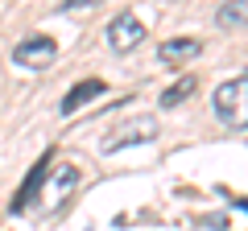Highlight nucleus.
<instances>
[{
  "instance_id": "0eeeda50",
  "label": "nucleus",
  "mask_w": 248,
  "mask_h": 231,
  "mask_svg": "<svg viewBox=\"0 0 248 231\" xmlns=\"http://www.w3.org/2000/svg\"><path fill=\"white\" fill-rule=\"evenodd\" d=\"M219 29H244L248 25V0H228L219 13H215Z\"/></svg>"
},
{
  "instance_id": "f257e3e1",
  "label": "nucleus",
  "mask_w": 248,
  "mask_h": 231,
  "mask_svg": "<svg viewBox=\"0 0 248 231\" xmlns=\"http://www.w3.org/2000/svg\"><path fill=\"white\" fill-rule=\"evenodd\" d=\"M211 103H215V116L228 128H248V74H240L232 83H219Z\"/></svg>"
},
{
  "instance_id": "9d476101",
  "label": "nucleus",
  "mask_w": 248,
  "mask_h": 231,
  "mask_svg": "<svg viewBox=\"0 0 248 231\" xmlns=\"http://www.w3.org/2000/svg\"><path fill=\"white\" fill-rule=\"evenodd\" d=\"M95 0H62L58 4V13H79V9H91Z\"/></svg>"
},
{
  "instance_id": "20e7f679",
  "label": "nucleus",
  "mask_w": 248,
  "mask_h": 231,
  "mask_svg": "<svg viewBox=\"0 0 248 231\" xmlns=\"http://www.w3.org/2000/svg\"><path fill=\"white\" fill-rule=\"evenodd\" d=\"M141 37H145V25L133 13H120V17L108 25V45H112L116 54H128L133 45H141Z\"/></svg>"
},
{
  "instance_id": "1a4fd4ad",
  "label": "nucleus",
  "mask_w": 248,
  "mask_h": 231,
  "mask_svg": "<svg viewBox=\"0 0 248 231\" xmlns=\"http://www.w3.org/2000/svg\"><path fill=\"white\" fill-rule=\"evenodd\" d=\"M195 87H199V79H195V74H182V79H178L174 87H166V91H161V107H178V103H182V99L190 95Z\"/></svg>"
},
{
  "instance_id": "f03ea898",
  "label": "nucleus",
  "mask_w": 248,
  "mask_h": 231,
  "mask_svg": "<svg viewBox=\"0 0 248 231\" xmlns=\"http://www.w3.org/2000/svg\"><path fill=\"white\" fill-rule=\"evenodd\" d=\"M54 58H58V42L46 33H33L13 45V62L25 66V71H46V66H54Z\"/></svg>"
},
{
  "instance_id": "423d86ee",
  "label": "nucleus",
  "mask_w": 248,
  "mask_h": 231,
  "mask_svg": "<svg viewBox=\"0 0 248 231\" xmlns=\"http://www.w3.org/2000/svg\"><path fill=\"white\" fill-rule=\"evenodd\" d=\"M104 91H108V83H104V79H83V83H75V87L66 91V99L58 103V112H62V116H71V112H79L87 99L104 95Z\"/></svg>"
},
{
  "instance_id": "39448f33",
  "label": "nucleus",
  "mask_w": 248,
  "mask_h": 231,
  "mask_svg": "<svg viewBox=\"0 0 248 231\" xmlns=\"http://www.w3.org/2000/svg\"><path fill=\"white\" fill-rule=\"evenodd\" d=\"M54 173V153H46L42 161H37L33 165V173H29L25 178V186L17 190V198H13V211H29V206H33V198H42V186H46V178H50Z\"/></svg>"
},
{
  "instance_id": "6e6552de",
  "label": "nucleus",
  "mask_w": 248,
  "mask_h": 231,
  "mask_svg": "<svg viewBox=\"0 0 248 231\" xmlns=\"http://www.w3.org/2000/svg\"><path fill=\"white\" fill-rule=\"evenodd\" d=\"M195 54H199V42H195V37H178V42H166V45H161V62L178 66V62H186V58H195Z\"/></svg>"
},
{
  "instance_id": "7ed1b4c3",
  "label": "nucleus",
  "mask_w": 248,
  "mask_h": 231,
  "mask_svg": "<svg viewBox=\"0 0 248 231\" xmlns=\"http://www.w3.org/2000/svg\"><path fill=\"white\" fill-rule=\"evenodd\" d=\"M153 136H157V120H153V116H137V120H128V124L116 128V136H108L99 149L120 153V149H128V144H149Z\"/></svg>"
}]
</instances>
